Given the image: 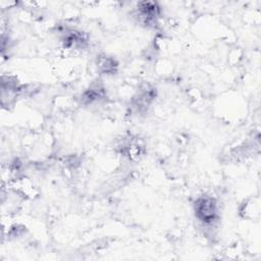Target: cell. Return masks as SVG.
Wrapping results in <instances>:
<instances>
[{
	"instance_id": "obj_1",
	"label": "cell",
	"mask_w": 261,
	"mask_h": 261,
	"mask_svg": "<svg viewBox=\"0 0 261 261\" xmlns=\"http://www.w3.org/2000/svg\"><path fill=\"white\" fill-rule=\"evenodd\" d=\"M195 214L205 225H211L217 218V204L211 197H200L195 203Z\"/></svg>"
},
{
	"instance_id": "obj_2",
	"label": "cell",
	"mask_w": 261,
	"mask_h": 261,
	"mask_svg": "<svg viewBox=\"0 0 261 261\" xmlns=\"http://www.w3.org/2000/svg\"><path fill=\"white\" fill-rule=\"evenodd\" d=\"M105 72H110L111 70H115V61L110 58H104L99 65Z\"/></svg>"
}]
</instances>
